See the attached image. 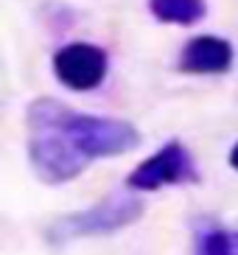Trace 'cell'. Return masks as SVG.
Here are the masks:
<instances>
[{
  "mask_svg": "<svg viewBox=\"0 0 238 255\" xmlns=\"http://www.w3.org/2000/svg\"><path fill=\"white\" fill-rule=\"evenodd\" d=\"M25 129L31 168L48 185L76 180L93 160L134 151L143 140L129 121L79 113L51 96L28 104Z\"/></svg>",
  "mask_w": 238,
  "mask_h": 255,
  "instance_id": "obj_1",
  "label": "cell"
},
{
  "mask_svg": "<svg viewBox=\"0 0 238 255\" xmlns=\"http://www.w3.org/2000/svg\"><path fill=\"white\" fill-rule=\"evenodd\" d=\"M140 216H143V202L137 196L132 194L107 196L87 210L56 219L48 227V239L62 244V241H73V239H87V236H110V233H118L123 227L134 225Z\"/></svg>",
  "mask_w": 238,
  "mask_h": 255,
  "instance_id": "obj_2",
  "label": "cell"
},
{
  "mask_svg": "<svg viewBox=\"0 0 238 255\" xmlns=\"http://www.w3.org/2000/svg\"><path fill=\"white\" fill-rule=\"evenodd\" d=\"M196 165L191 151L179 140H168L160 151L146 157L132 174L126 177V185L132 191H160L165 185H185L196 182Z\"/></svg>",
  "mask_w": 238,
  "mask_h": 255,
  "instance_id": "obj_3",
  "label": "cell"
},
{
  "mask_svg": "<svg viewBox=\"0 0 238 255\" xmlns=\"http://www.w3.org/2000/svg\"><path fill=\"white\" fill-rule=\"evenodd\" d=\"M110 70V56L93 42H70L53 53V73L67 90L90 93L101 87Z\"/></svg>",
  "mask_w": 238,
  "mask_h": 255,
  "instance_id": "obj_4",
  "label": "cell"
},
{
  "mask_svg": "<svg viewBox=\"0 0 238 255\" xmlns=\"http://www.w3.org/2000/svg\"><path fill=\"white\" fill-rule=\"evenodd\" d=\"M236 48L230 39L216 34H199L191 37L179 53V70L188 76H222L233 68Z\"/></svg>",
  "mask_w": 238,
  "mask_h": 255,
  "instance_id": "obj_5",
  "label": "cell"
},
{
  "mask_svg": "<svg viewBox=\"0 0 238 255\" xmlns=\"http://www.w3.org/2000/svg\"><path fill=\"white\" fill-rule=\"evenodd\" d=\"M149 11L160 23L196 25L208 14V0H149Z\"/></svg>",
  "mask_w": 238,
  "mask_h": 255,
  "instance_id": "obj_6",
  "label": "cell"
},
{
  "mask_svg": "<svg viewBox=\"0 0 238 255\" xmlns=\"http://www.w3.org/2000/svg\"><path fill=\"white\" fill-rule=\"evenodd\" d=\"M194 255H238V230L202 227L194 241Z\"/></svg>",
  "mask_w": 238,
  "mask_h": 255,
  "instance_id": "obj_7",
  "label": "cell"
},
{
  "mask_svg": "<svg viewBox=\"0 0 238 255\" xmlns=\"http://www.w3.org/2000/svg\"><path fill=\"white\" fill-rule=\"evenodd\" d=\"M230 165H233V168L238 171V143L233 146V151H230Z\"/></svg>",
  "mask_w": 238,
  "mask_h": 255,
  "instance_id": "obj_8",
  "label": "cell"
}]
</instances>
